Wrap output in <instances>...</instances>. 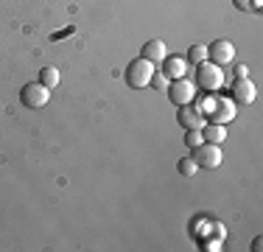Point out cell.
Returning a JSON list of instances; mask_svg holds the SVG:
<instances>
[{"label": "cell", "mask_w": 263, "mask_h": 252, "mask_svg": "<svg viewBox=\"0 0 263 252\" xmlns=\"http://www.w3.org/2000/svg\"><path fill=\"white\" fill-rule=\"evenodd\" d=\"M263 6V0H252V9H260Z\"/></svg>", "instance_id": "obj_21"}, {"label": "cell", "mask_w": 263, "mask_h": 252, "mask_svg": "<svg viewBox=\"0 0 263 252\" xmlns=\"http://www.w3.org/2000/svg\"><path fill=\"white\" fill-rule=\"evenodd\" d=\"M20 101H23V106H28V110H42V106L51 101V90H48L42 81H34V84L23 87Z\"/></svg>", "instance_id": "obj_3"}, {"label": "cell", "mask_w": 263, "mask_h": 252, "mask_svg": "<svg viewBox=\"0 0 263 252\" xmlns=\"http://www.w3.org/2000/svg\"><path fill=\"white\" fill-rule=\"evenodd\" d=\"M252 249H255V252L263 249V241H260V238H255V241H252Z\"/></svg>", "instance_id": "obj_20"}, {"label": "cell", "mask_w": 263, "mask_h": 252, "mask_svg": "<svg viewBox=\"0 0 263 252\" xmlns=\"http://www.w3.org/2000/svg\"><path fill=\"white\" fill-rule=\"evenodd\" d=\"M202 137H204V143L221 146V143L227 140V129H224V123H204L202 126Z\"/></svg>", "instance_id": "obj_11"}, {"label": "cell", "mask_w": 263, "mask_h": 252, "mask_svg": "<svg viewBox=\"0 0 263 252\" xmlns=\"http://www.w3.org/2000/svg\"><path fill=\"white\" fill-rule=\"evenodd\" d=\"M247 76H249V67L247 65H238L235 67V79H247Z\"/></svg>", "instance_id": "obj_18"}, {"label": "cell", "mask_w": 263, "mask_h": 252, "mask_svg": "<svg viewBox=\"0 0 263 252\" xmlns=\"http://www.w3.org/2000/svg\"><path fill=\"white\" fill-rule=\"evenodd\" d=\"M255 96H258V87L249 81V76H247V79H235V84H233V98L238 101V104H252Z\"/></svg>", "instance_id": "obj_7"}, {"label": "cell", "mask_w": 263, "mask_h": 252, "mask_svg": "<svg viewBox=\"0 0 263 252\" xmlns=\"http://www.w3.org/2000/svg\"><path fill=\"white\" fill-rule=\"evenodd\" d=\"M233 118H235V110L227 101L216 104V112H210V123H227V121H233Z\"/></svg>", "instance_id": "obj_12"}, {"label": "cell", "mask_w": 263, "mask_h": 252, "mask_svg": "<svg viewBox=\"0 0 263 252\" xmlns=\"http://www.w3.org/2000/svg\"><path fill=\"white\" fill-rule=\"evenodd\" d=\"M185 143H187L191 149L202 146V143H204V137H202V129H187V137H185Z\"/></svg>", "instance_id": "obj_16"}, {"label": "cell", "mask_w": 263, "mask_h": 252, "mask_svg": "<svg viewBox=\"0 0 263 252\" xmlns=\"http://www.w3.org/2000/svg\"><path fill=\"white\" fill-rule=\"evenodd\" d=\"M165 56H168V48L162 40H148L146 45H143V59H148L152 65H160Z\"/></svg>", "instance_id": "obj_9"}, {"label": "cell", "mask_w": 263, "mask_h": 252, "mask_svg": "<svg viewBox=\"0 0 263 252\" xmlns=\"http://www.w3.org/2000/svg\"><path fill=\"white\" fill-rule=\"evenodd\" d=\"M154 67H157V65H152V62L143 59V56H140V59H135L126 67V84L135 87V90L148 87V84H152V76H154Z\"/></svg>", "instance_id": "obj_1"}, {"label": "cell", "mask_w": 263, "mask_h": 252, "mask_svg": "<svg viewBox=\"0 0 263 252\" xmlns=\"http://www.w3.org/2000/svg\"><path fill=\"white\" fill-rule=\"evenodd\" d=\"M59 79H62V76H59V70H56V67H42V73H40V81L48 87V90H53V87L59 84Z\"/></svg>", "instance_id": "obj_13"}, {"label": "cell", "mask_w": 263, "mask_h": 252, "mask_svg": "<svg viewBox=\"0 0 263 252\" xmlns=\"http://www.w3.org/2000/svg\"><path fill=\"white\" fill-rule=\"evenodd\" d=\"M168 98H171V104L174 106H185V104H191L193 96H196V90H193V84L187 79H174L171 84H168Z\"/></svg>", "instance_id": "obj_5"}, {"label": "cell", "mask_w": 263, "mask_h": 252, "mask_svg": "<svg viewBox=\"0 0 263 252\" xmlns=\"http://www.w3.org/2000/svg\"><path fill=\"white\" fill-rule=\"evenodd\" d=\"M193 160H196L199 168H218L224 160L221 146H216V143H202V146L193 149Z\"/></svg>", "instance_id": "obj_4"}, {"label": "cell", "mask_w": 263, "mask_h": 252, "mask_svg": "<svg viewBox=\"0 0 263 252\" xmlns=\"http://www.w3.org/2000/svg\"><path fill=\"white\" fill-rule=\"evenodd\" d=\"M179 174L182 176H187V179H191V176H196V171H199V166H196V160H193V157H185V160H179Z\"/></svg>", "instance_id": "obj_15"}, {"label": "cell", "mask_w": 263, "mask_h": 252, "mask_svg": "<svg viewBox=\"0 0 263 252\" xmlns=\"http://www.w3.org/2000/svg\"><path fill=\"white\" fill-rule=\"evenodd\" d=\"M208 59L213 62V65H227V62L235 59V45L230 40H216L213 45H208Z\"/></svg>", "instance_id": "obj_6"}, {"label": "cell", "mask_w": 263, "mask_h": 252, "mask_svg": "<svg viewBox=\"0 0 263 252\" xmlns=\"http://www.w3.org/2000/svg\"><path fill=\"white\" fill-rule=\"evenodd\" d=\"M233 3H235V9H241V11L252 9V0H233Z\"/></svg>", "instance_id": "obj_19"}, {"label": "cell", "mask_w": 263, "mask_h": 252, "mask_svg": "<svg viewBox=\"0 0 263 252\" xmlns=\"http://www.w3.org/2000/svg\"><path fill=\"white\" fill-rule=\"evenodd\" d=\"M152 84L157 87V90H168V84H171V79H168L165 73H157V70H154V76H152Z\"/></svg>", "instance_id": "obj_17"}, {"label": "cell", "mask_w": 263, "mask_h": 252, "mask_svg": "<svg viewBox=\"0 0 263 252\" xmlns=\"http://www.w3.org/2000/svg\"><path fill=\"white\" fill-rule=\"evenodd\" d=\"M177 118H179V123H182L185 129H202V126L208 123V121H204V115H202V112H199V110H193L191 104L179 106V115H177Z\"/></svg>", "instance_id": "obj_8"}, {"label": "cell", "mask_w": 263, "mask_h": 252, "mask_svg": "<svg viewBox=\"0 0 263 252\" xmlns=\"http://www.w3.org/2000/svg\"><path fill=\"white\" fill-rule=\"evenodd\" d=\"M165 76L168 79H185V73H187V59H182V56H165Z\"/></svg>", "instance_id": "obj_10"}, {"label": "cell", "mask_w": 263, "mask_h": 252, "mask_svg": "<svg viewBox=\"0 0 263 252\" xmlns=\"http://www.w3.org/2000/svg\"><path fill=\"white\" fill-rule=\"evenodd\" d=\"M187 62H193V65L208 62V45H191V50H187Z\"/></svg>", "instance_id": "obj_14"}, {"label": "cell", "mask_w": 263, "mask_h": 252, "mask_svg": "<svg viewBox=\"0 0 263 252\" xmlns=\"http://www.w3.org/2000/svg\"><path fill=\"white\" fill-rule=\"evenodd\" d=\"M199 67V87H202L204 93H216V90H221V84H224V70L218 65H213V62H202V65H196Z\"/></svg>", "instance_id": "obj_2"}]
</instances>
